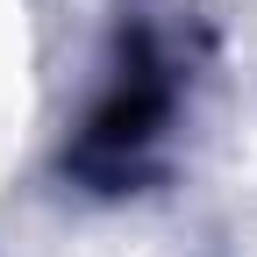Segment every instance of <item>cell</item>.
Wrapping results in <instances>:
<instances>
[{"label": "cell", "instance_id": "obj_1", "mask_svg": "<svg viewBox=\"0 0 257 257\" xmlns=\"http://www.w3.org/2000/svg\"><path fill=\"white\" fill-rule=\"evenodd\" d=\"M179 72H186V57L150 15L121 29V50L107 64L100 93H93V107L79 121V150H72V165L93 186H128L165 150L172 114H179Z\"/></svg>", "mask_w": 257, "mask_h": 257}]
</instances>
